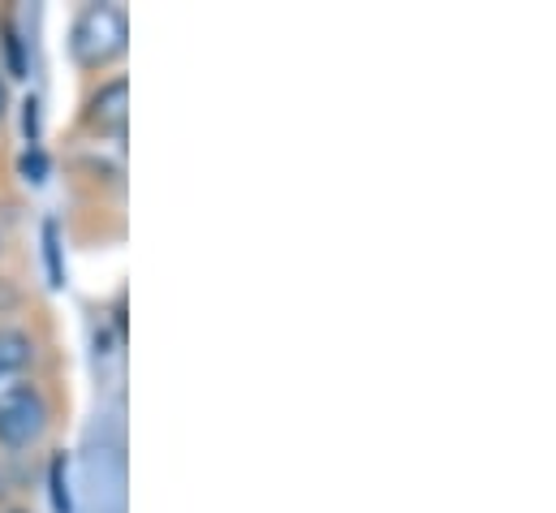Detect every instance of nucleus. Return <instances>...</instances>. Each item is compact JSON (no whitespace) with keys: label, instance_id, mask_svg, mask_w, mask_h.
<instances>
[{"label":"nucleus","instance_id":"nucleus-10","mask_svg":"<svg viewBox=\"0 0 556 513\" xmlns=\"http://www.w3.org/2000/svg\"><path fill=\"white\" fill-rule=\"evenodd\" d=\"M9 113V87H4V78H0V117Z\"/></svg>","mask_w":556,"mask_h":513},{"label":"nucleus","instance_id":"nucleus-1","mask_svg":"<svg viewBox=\"0 0 556 513\" xmlns=\"http://www.w3.org/2000/svg\"><path fill=\"white\" fill-rule=\"evenodd\" d=\"M130 48V17L122 4H87L78 9L74 26H70V57L78 70L96 74L109 70L126 57Z\"/></svg>","mask_w":556,"mask_h":513},{"label":"nucleus","instance_id":"nucleus-8","mask_svg":"<svg viewBox=\"0 0 556 513\" xmlns=\"http://www.w3.org/2000/svg\"><path fill=\"white\" fill-rule=\"evenodd\" d=\"M48 173H52V160H48L43 147H26V151L17 155V177H22L26 186H43Z\"/></svg>","mask_w":556,"mask_h":513},{"label":"nucleus","instance_id":"nucleus-2","mask_svg":"<svg viewBox=\"0 0 556 513\" xmlns=\"http://www.w3.org/2000/svg\"><path fill=\"white\" fill-rule=\"evenodd\" d=\"M52 423V405L39 385L26 380H0V449H30L43 440Z\"/></svg>","mask_w":556,"mask_h":513},{"label":"nucleus","instance_id":"nucleus-5","mask_svg":"<svg viewBox=\"0 0 556 513\" xmlns=\"http://www.w3.org/2000/svg\"><path fill=\"white\" fill-rule=\"evenodd\" d=\"M39 242H43V267H48V285L65 289L70 285V267H65V242H61V225L48 216L39 225Z\"/></svg>","mask_w":556,"mask_h":513},{"label":"nucleus","instance_id":"nucleus-11","mask_svg":"<svg viewBox=\"0 0 556 513\" xmlns=\"http://www.w3.org/2000/svg\"><path fill=\"white\" fill-rule=\"evenodd\" d=\"M4 513H30V510H4Z\"/></svg>","mask_w":556,"mask_h":513},{"label":"nucleus","instance_id":"nucleus-7","mask_svg":"<svg viewBox=\"0 0 556 513\" xmlns=\"http://www.w3.org/2000/svg\"><path fill=\"white\" fill-rule=\"evenodd\" d=\"M0 48H4V65H9V74H13V78H26L30 61H26V52H22V30H17L13 13L0 17Z\"/></svg>","mask_w":556,"mask_h":513},{"label":"nucleus","instance_id":"nucleus-6","mask_svg":"<svg viewBox=\"0 0 556 513\" xmlns=\"http://www.w3.org/2000/svg\"><path fill=\"white\" fill-rule=\"evenodd\" d=\"M48 501H52V513H74L70 453H52V462H48Z\"/></svg>","mask_w":556,"mask_h":513},{"label":"nucleus","instance_id":"nucleus-3","mask_svg":"<svg viewBox=\"0 0 556 513\" xmlns=\"http://www.w3.org/2000/svg\"><path fill=\"white\" fill-rule=\"evenodd\" d=\"M126 122H130V83L126 74H113L109 83H100L87 104H83V126L91 129L96 138H126Z\"/></svg>","mask_w":556,"mask_h":513},{"label":"nucleus","instance_id":"nucleus-9","mask_svg":"<svg viewBox=\"0 0 556 513\" xmlns=\"http://www.w3.org/2000/svg\"><path fill=\"white\" fill-rule=\"evenodd\" d=\"M22 138H26V147H39V138H43V104H39V96L22 100Z\"/></svg>","mask_w":556,"mask_h":513},{"label":"nucleus","instance_id":"nucleus-4","mask_svg":"<svg viewBox=\"0 0 556 513\" xmlns=\"http://www.w3.org/2000/svg\"><path fill=\"white\" fill-rule=\"evenodd\" d=\"M35 363V337L26 328H0V380L22 376Z\"/></svg>","mask_w":556,"mask_h":513}]
</instances>
